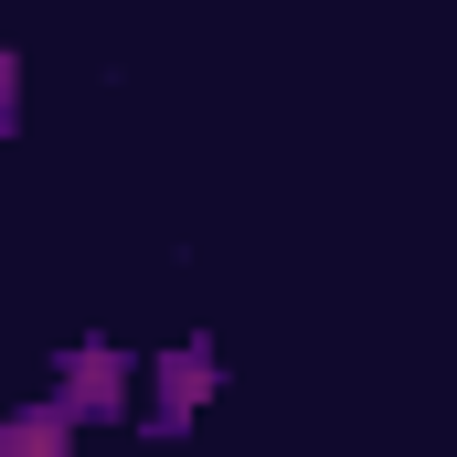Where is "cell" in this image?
<instances>
[{
  "mask_svg": "<svg viewBox=\"0 0 457 457\" xmlns=\"http://www.w3.org/2000/svg\"><path fill=\"white\" fill-rule=\"evenodd\" d=\"M0 128H11V64H0Z\"/></svg>",
  "mask_w": 457,
  "mask_h": 457,
  "instance_id": "cell-2",
  "label": "cell"
},
{
  "mask_svg": "<svg viewBox=\"0 0 457 457\" xmlns=\"http://www.w3.org/2000/svg\"><path fill=\"white\" fill-rule=\"evenodd\" d=\"M0 457H64V404H43V415H11V426H0Z\"/></svg>",
  "mask_w": 457,
  "mask_h": 457,
  "instance_id": "cell-1",
  "label": "cell"
}]
</instances>
